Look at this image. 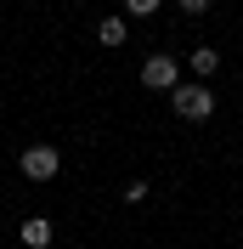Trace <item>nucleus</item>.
<instances>
[{
  "mask_svg": "<svg viewBox=\"0 0 243 249\" xmlns=\"http://www.w3.org/2000/svg\"><path fill=\"white\" fill-rule=\"evenodd\" d=\"M170 108L181 113V119H192V124H204L215 113V91L204 85V79H192V85H175L170 91Z\"/></svg>",
  "mask_w": 243,
  "mask_h": 249,
  "instance_id": "1",
  "label": "nucleus"
},
{
  "mask_svg": "<svg viewBox=\"0 0 243 249\" xmlns=\"http://www.w3.org/2000/svg\"><path fill=\"white\" fill-rule=\"evenodd\" d=\"M17 170L29 176V181H51V176L62 170V153L51 147V142H34V147H23V159H17Z\"/></svg>",
  "mask_w": 243,
  "mask_h": 249,
  "instance_id": "2",
  "label": "nucleus"
},
{
  "mask_svg": "<svg viewBox=\"0 0 243 249\" xmlns=\"http://www.w3.org/2000/svg\"><path fill=\"white\" fill-rule=\"evenodd\" d=\"M141 85H147V91H175V85H181V62L164 57V51L147 57V62H141Z\"/></svg>",
  "mask_w": 243,
  "mask_h": 249,
  "instance_id": "3",
  "label": "nucleus"
},
{
  "mask_svg": "<svg viewBox=\"0 0 243 249\" xmlns=\"http://www.w3.org/2000/svg\"><path fill=\"white\" fill-rule=\"evenodd\" d=\"M17 238H23V249H51V238H57V227H51L46 215H29L23 227H17Z\"/></svg>",
  "mask_w": 243,
  "mask_h": 249,
  "instance_id": "4",
  "label": "nucleus"
},
{
  "mask_svg": "<svg viewBox=\"0 0 243 249\" xmlns=\"http://www.w3.org/2000/svg\"><path fill=\"white\" fill-rule=\"evenodd\" d=\"M187 68H192V79H215V74H221V51H215V46H198L192 57H187Z\"/></svg>",
  "mask_w": 243,
  "mask_h": 249,
  "instance_id": "5",
  "label": "nucleus"
},
{
  "mask_svg": "<svg viewBox=\"0 0 243 249\" xmlns=\"http://www.w3.org/2000/svg\"><path fill=\"white\" fill-rule=\"evenodd\" d=\"M96 40H102L107 51H119L124 40H130V23H124V17H102V23H96Z\"/></svg>",
  "mask_w": 243,
  "mask_h": 249,
  "instance_id": "6",
  "label": "nucleus"
},
{
  "mask_svg": "<svg viewBox=\"0 0 243 249\" xmlns=\"http://www.w3.org/2000/svg\"><path fill=\"white\" fill-rule=\"evenodd\" d=\"M158 6H164V0H124V12H130V17H153Z\"/></svg>",
  "mask_w": 243,
  "mask_h": 249,
  "instance_id": "7",
  "label": "nucleus"
},
{
  "mask_svg": "<svg viewBox=\"0 0 243 249\" xmlns=\"http://www.w3.org/2000/svg\"><path fill=\"white\" fill-rule=\"evenodd\" d=\"M175 6H181L187 17H204V12H209V6H215V0H175Z\"/></svg>",
  "mask_w": 243,
  "mask_h": 249,
  "instance_id": "8",
  "label": "nucleus"
},
{
  "mask_svg": "<svg viewBox=\"0 0 243 249\" xmlns=\"http://www.w3.org/2000/svg\"><path fill=\"white\" fill-rule=\"evenodd\" d=\"M124 204H147V181H130V187H124Z\"/></svg>",
  "mask_w": 243,
  "mask_h": 249,
  "instance_id": "9",
  "label": "nucleus"
}]
</instances>
